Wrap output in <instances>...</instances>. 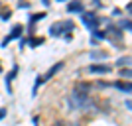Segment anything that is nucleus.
Returning a JSON list of instances; mask_svg holds the SVG:
<instances>
[{
    "label": "nucleus",
    "instance_id": "nucleus-1",
    "mask_svg": "<svg viewBox=\"0 0 132 126\" xmlns=\"http://www.w3.org/2000/svg\"><path fill=\"white\" fill-rule=\"evenodd\" d=\"M63 69V61H57V63H53V65L45 71V75H42V77H38V81H36V87H34V95L38 93V89H39V85H44V83H47L51 79L53 75H57V73Z\"/></svg>",
    "mask_w": 132,
    "mask_h": 126
},
{
    "label": "nucleus",
    "instance_id": "nucleus-2",
    "mask_svg": "<svg viewBox=\"0 0 132 126\" xmlns=\"http://www.w3.org/2000/svg\"><path fill=\"white\" fill-rule=\"evenodd\" d=\"M71 32L73 30V22H57V24H53V26L50 28V33L51 36H59V33H63V32Z\"/></svg>",
    "mask_w": 132,
    "mask_h": 126
},
{
    "label": "nucleus",
    "instance_id": "nucleus-3",
    "mask_svg": "<svg viewBox=\"0 0 132 126\" xmlns=\"http://www.w3.org/2000/svg\"><path fill=\"white\" fill-rule=\"evenodd\" d=\"M81 20H83V22H85V24L89 26V30H95V28H97V26L101 24V18H97L95 14H91V12H89V14H83V16H81Z\"/></svg>",
    "mask_w": 132,
    "mask_h": 126
},
{
    "label": "nucleus",
    "instance_id": "nucleus-4",
    "mask_svg": "<svg viewBox=\"0 0 132 126\" xmlns=\"http://www.w3.org/2000/svg\"><path fill=\"white\" fill-rule=\"evenodd\" d=\"M20 36H22V26H20V24H16V26L12 28V33L4 39V41H2V45L6 47V45H8V41H12V39H18Z\"/></svg>",
    "mask_w": 132,
    "mask_h": 126
},
{
    "label": "nucleus",
    "instance_id": "nucleus-5",
    "mask_svg": "<svg viewBox=\"0 0 132 126\" xmlns=\"http://www.w3.org/2000/svg\"><path fill=\"white\" fill-rule=\"evenodd\" d=\"M89 71L91 73H97V75H103V73H110V67L106 65H101V63H93V65H89Z\"/></svg>",
    "mask_w": 132,
    "mask_h": 126
},
{
    "label": "nucleus",
    "instance_id": "nucleus-6",
    "mask_svg": "<svg viewBox=\"0 0 132 126\" xmlns=\"http://www.w3.org/2000/svg\"><path fill=\"white\" fill-rule=\"evenodd\" d=\"M67 10H69V12H79V14H83V2H81V0H71V2L67 4Z\"/></svg>",
    "mask_w": 132,
    "mask_h": 126
},
{
    "label": "nucleus",
    "instance_id": "nucleus-7",
    "mask_svg": "<svg viewBox=\"0 0 132 126\" xmlns=\"http://www.w3.org/2000/svg\"><path fill=\"white\" fill-rule=\"evenodd\" d=\"M114 87H116V89H120L122 93L130 95V83H122V81H118V83H114Z\"/></svg>",
    "mask_w": 132,
    "mask_h": 126
},
{
    "label": "nucleus",
    "instance_id": "nucleus-8",
    "mask_svg": "<svg viewBox=\"0 0 132 126\" xmlns=\"http://www.w3.org/2000/svg\"><path fill=\"white\" fill-rule=\"evenodd\" d=\"M16 73H18V65H14V69L6 75V87H8V91H10V83H12V79L16 77Z\"/></svg>",
    "mask_w": 132,
    "mask_h": 126
},
{
    "label": "nucleus",
    "instance_id": "nucleus-9",
    "mask_svg": "<svg viewBox=\"0 0 132 126\" xmlns=\"http://www.w3.org/2000/svg\"><path fill=\"white\" fill-rule=\"evenodd\" d=\"M91 32H93V38L95 39H105L106 38V33L103 32V30H99V28H95V30H91Z\"/></svg>",
    "mask_w": 132,
    "mask_h": 126
},
{
    "label": "nucleus",
    "instance_id": "nucleus-10",
    "mask_svg": "<svg viewBox=\"0 0 132 126\" xmlns=\"http://www.w3.org/2000/svg\"><path fill=\"white\" fill-rule=\"evenodd\" d=\"M120 30H126V32H130V20H128V18L120 20Z\"/></svg>",
    "mask_w": 132,
    "mask_h": 126
},
{
    "label": "nucleus",
    "instance_id": "nucleus-11",
    "mask_svg": "<svg viewBox=\"0 0 132 126\" xmlns=\"http://www.w3.org/2000/svg\"><path fill=\"white\" fill-rule=\"evenodd\" d=\"M128 63H130V55H126V57H120L116 65H118V67H124V65H128Z\"/></svg>",
    "mask_w": 132,
    "mask_h": 126
},
{
    "label": "nucleus",
    "instance_id": "nucleus-12",
    "mask_svg": "<svg viewBox=\"0 0 132 126\" xmlns=\"http://www.w3.org/2000/svg\"><path fill=\"white\" fill-rule=\"evenodd\" d=\"M91 57H93V59H103V57H106V53L105 51H93Z\"/></svg>",
    "mask_w": 132,
    "mask_h": 126
},
{
    "label": "nucleus",
    "instance_id": "nucleus-13",
    "mask_svg": "<svg viewBox=\"0 0 132 126\" xmlns=\"http://www.w3.org/2000/svg\"><path fill=\"white\" fill-rule=\"evenodd\" d=\"M44 44V38H34V39H30V45H34V47H36V45H42Z\"/></svg>",
    "mask_w": 132,
    "mask_h": 126
},
{
    "label": "nucleus",
    "instance_id": "nucleus-14",
    "mask_svg": "<svg viewBox=\"0 0 132 126\" xmlns=\"http://www.w3.org/2000/svg\"><path fill=\"white\" fill-rule=\"evenodd\" d=\"M109 32H110V33H112V36H114V38H116V39L120 38V30H118V28H109Z\"/></svg>",
    "mask_w": 132,
    "mask_h": 126
},
{
    "label": "nucleus",
    "instance_id": "nucleus-15",
    "mask_svg": "<svg viewBox=\"0 0 132 126\" xmlns=\"http://www.w3.org/2000/svg\"><path fill=\"white\" fill-rule=\"evenodd\" d=\"M45 16V14H44V12H39V14H34V16H32V20H30V22H38V20H42V18H44Z\"/></svg>",
    "mask_w": 132,
    "mask_h": 126
},
{
    "label": "nucleus",
    "instance_id": "nucleus-16",
    "mask_svg": "<svg viewBox=\"0 0 132 126\" xmlns=\"http://www.w3.org/2000/svg\"><path fill=\"white\" fill-rule=\"evenodd\" d=\"M120 75H122V77H126V79H130V69H122Z\"/></svg>",
    "mask_w": 132,
    "mask_h": 126
},
{
    "label": "nucleus",
    "instance_id": "nucleus-17",
    "mask_svg": "<svg viewBox=\"0 0 132 126\" xmlns=\"http://www.w3.org/2000/svg\"><path fill=\"white\" fill-rule=\"evenodd\" d=\"M4 116H6V110H4V108H0V120H2Z\"/></svg>",
    "mask_w": 132,
    "mask_h": 126
},
{
    "label": "nucleus",
    "instance_id": "nucleus-18",
    "mask_svg": "<svg viewBox=\"0 0 132 126\" xmlns=\"http://www.w3.org/2000/svg\"><path fill=\"white\" fill-rule=\"evenodd\" d=\"M42 2H44L45 6H50V0H42Z\"/></svg>",
    "mask_w": 132,
    "mask_h": 126
},
{
    "label": "nucleus",
    "instance_id": "nucleus-19",
    "mask_svg": "<svg viewBox=\"0 0 132 126\" xmlns=\"http://www.w3.org/2000/svg\"><path fill=\"white\" fill-rule=\"evenodd\" d=\"M0 71H2V65H0Z\"/></svg>",
    "mask_w": 132,
    "mask_h": 126
},
{
    "label": "nucleus",
    "instance_id": "nucleus-20",
    "mask_svg": "<svg viewBox=\"0 0 132 126\" xmlns=\"http://www.w3.org/2000/svg\"><path fill=\"white\" fill-rule=\"evenodd\" d=\"M59 2H65V0H59Z\"/></svg>",
    "mask_w": 132,
    "mask_h": 126
},
{
    "label": "nucleus",
    "instance_id": "nucleus-21",
    "mask_svg": "<svg viewBox=\"0 0 132 126\" xmlns=\"http://www.w3.org/2000/svg\"><path fill=\"white\" fill-rule=\"evenodd\" d=\"M59 126H63V124H59Z\"/></svg>",
    "mask_w": 132,
    "mask_h": 126
},
{
    "label": "nucleus",
    "instance_id": "nucleus-22",
    "mask_svg": "<svg viewBox=\"0 0 132 126\" xmlns=\"http://www.w3.org/2000/svg\"><path fill=\"white\" fill-rule=\"evenodd\" d=\"M77 126H79V124H77Z\"/></svg>",
    "mask_w": 132,
    "mask_h": 126
}]
</instances>
